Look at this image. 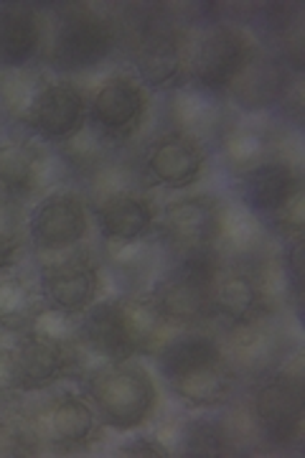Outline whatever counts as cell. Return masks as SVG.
<instances>
[{"label": "cell", "instance_id": "23", "mask_svg": "<svg viewBox=\"0 0 305 458\" xmlns=\"http://www.w3.org/2000/svg\"><path fill=\"white\" fill-rule=\"evenodd\" d=\"M165 385L191 408H222L237 390V372L229 367L226 357H222L216 361L199 364L183 375L171 377L165 379Z\"/></svg>", "mask_w": 305, "mask_h": 458}, {"label": "cell", "instance_id": "16", "mask_svg": "<svg viewBox=\"0 0 305 458\" xmlns=\"http://www.w3.org/2000/svg\"><path fill=\"white\" fill-rule=\"evenodd\" d=\"M165 120L171 131L191 135L204 146H214L226 125L234 120V113L232 102L225 95L201 89L196 84H183L176 92H168Z\"/></svg>", "mask_w": 305, "mask_h": 458}, {"label": "cell", "instance_id": "10", "mask_svg": "<svg viewBox=\"0 0 305 458\" xmlns=\"http://www.w3.org/2000/svg\"><path fill=\"white\" fill-rule=\"evenodd\" d=\"M89 204L77 191H54L29 214V240L38 255H64L89 234Z\"/></svg>", "mask_w": 305, "mask_h": 458}, {"label": "cell", "instance_id": "14", "mask_svg": "<svg viewBox=\"0 0 305 458\" xmlns=\"http://www.w3.org/2000/svg\"><path fill=\"white\" fill-rule=\"evenodd\" d=\"M219 342L237 377L267 375L288 360V334L275 324L273 316L229 327Z\"/></svg>", "mask_w": 305, "mask_h": 458}, {"label": "cell", "instance_id": "26", "mask_svg": "<svg viewBox=\"0 0 305 458\" xmlns=\"http://www.w3.org/2000/svg\"><path fill=\"white\" fill-rule=\"evenodd\" d=\"M156 237L140 242H105L102 265L128 283H140L156 267Z\"/></svg>", "mask_w": 305, "mask_h": 458}, {"label": "cell", "instance_id": "15", "mask_svg": "<svg viewBox=\"0 0 305 458\" xmlns=\"http://www.w3.org/2000/svg\"><path fill=\"white\" fill-rule=\"evenodd\" d=\"M143 171L153 186L189 189L207 171V146L178 131L161 132L145 146Z\"/></svg>", "mask_w": 305, "mask_h": 458}, {"label": "cell", "instance_id": "2", "mask_svg": "<svg viewBox=\"0 0 305 458\" xmlns=\"http://www.w3.org/2000/svg\"><path fill=\"white\" fill-rule=\"evenodd\" d=\"M250 420L273 448H292L303 438V357L295 352L277 369L258 377L250 394Z\"/></svg>", "mask_w": 305, "mask_h": 458}, {"label": "cell", "instance_id": "1", "mask_svg": "<svg viewBox=\"0 0 305 458\" xmlns=\"http://www.w3.org/2000/svg\"><path fill=\"white\" fill-rule=\"evenodd\" d=\"M216 250H199L171 255V262L150 285V301L156 309L181 328H204L214 313V280L222 267Z\"/></svg>", "mask_w": 305, "mask_h": 458}, {"label": "cell", "instance_id": "29", "mask_svg": "<svg viewBox=\"0 0 305 458\" xmlns=\"http://www.w3.org/2000/svg\"><path fill=\"white\" fill-rule=\"evenodd\" d=\"M23 393L21 369H18L13 344H0V397H13Z\"/></svg>", "mask_w": 305, "mask_h": 458}, {"label": "cell", "instance_id": "13", "mask_svg": "<svg viewBox=\"0 0 305 458\" xmlns=\"http://www.w3.org/2000/svg\"><path fill=\"white\" fill-rule=\"evenodd\" d=\"M92 212L105 242H140L158 232L161 212L143 189H110L97 199Z\"/></svg>", "mask_w": 305, "mask_h": 458}, {"label": "cell", "instance_id": "8", "mask_svg": "<svg viewBox=\"0 0 305 458\" xmlns=\"http://www.w3.org/2000/svg\"><path fill=\"white\" fill-rule=\"evenodd\" d=\"M89 99V128L114 148L143 131L148 114V89L138 77L114 72L97 84Z\"/></svg>", "mask_w": 305, "mask_h": 458}, {"label": "cell", "instance_id": "18", "mask_svg": "<svg viewBox=\"0 0 305 458\" xmlns=\"http://www.w3.org/2000/svg\"><path fill=\"white\" fill-rule=\"evenodd\" d=\"M51 158L38 138L11 135L0 140V191L5 197L29 199L41 194L51 181Z\"/></svg>", "mask_w": 305, "mask_h": 458}, {"label": "cell", "instance_id": "21", "mask_svg": "<svg viewBox=\"0 0 305 458\" xmlns=\"http://www.w3.org/2000/svg\"><path fill=\"white\" fill-rule=\"evenodd\" d=\"M41 433L64 448H84L102 433V420L92 400L81 393L56 394L44 410Z\"/></svg>", "mask_w": 305, "mask_h": 458}, {"label": "cell", "instance_id": "22", "mask_svg": "<svg viewBox=\"0 0 305 458\" xmlns=\"http://www.w3.org/2000/svg\"><path fill=\"white\" fill-rule=\"evenodd\" d=\"M44 47L41 16L31 5H0V69H26Z\"/></svg>", "mask_w": 305, "mask_h": 458}, {"label": "cell", "instance_id": "12", "mask_svg": "<svg viewBox=\"0 0 305 458\" xmlns=\"http://www.w3.org/2000/svg\"><path fill=\"white\" fill-rule=\"evenodd\" d=\"M214 146L219 150L226 174L234 179L267 161L285 158L283 156L285 132L280 131L277 123L262 114H247V117H234Z\"/></svg>", "mask_w": 305, "mask_h": 458}, {"label": "cell", "instance_id": "4", "mask_svg": "<svg viewBox=\"0 0 305 458\" xmlns=\"http://www.w3.org/2000/svg\"><path fill=\"white\" fill-rule=\"evenodd\" d=\"M117 47V26L110 16L89 5L66 3L56 13L47 64L62 74L87 72L99 66Z\"/></svg>", "mask_w": 305, "mask_h": 458}, {"label": "cell", "instance_id": "6", "mask_svg": "<svg viewBox=\"0 0 305 458\" xmlns=\"http://www.w3.org/2000/svg\"><path fill=\"white\" fill-rule=\"evenodd\" d=\"M191 36L174 21L161 16L145 18L132 38V64L145 89L176 92L189 84Z\"/></svg>", "mask_w": 305, "mask_h": 458}, {"label": "cell", "instance_id": "31", "mask_svg": "<svg viewBox=\"0 0 305 458\" xmlns=\"http://www.w3.org/2000/svg\"><path fill=\"white\" fill-rule=\"evenodd\" d=\"M21 250H23V247H21V240H18V234L13 232V227H3V225H0V276L16 265Z\"/></svg>", "mask_w": 305, "mask_h": 458}, {"label": "cell", "instance_id": "30", "mask_svg": "<svg viewBox=\"0 0 305 458\" xmlns=\"http://www.w3.org/2000/svg\"><path fill=\"white\" fill-rule=\"evenodd\" d=\"M120 456L130 458H161L171 456V448L165 445L163 438H148V436H135L130 441L120 443Z\"/></svg>", "mask_w": 305, "mask_h": 458}, {"label": "cell", "instance_id": "5", "mask_svg": "<svg viewBox=\"0 0 305 458\" xmlns=\"http://www.w3.org/2000/svg\"><path fill=\"white\" fill-rule=\"evenodd\" d=\"M258 51V41L237 23H209L191 38L189 84L226 98L244 69L252 64Z\"/></svg>", "mask_w": 305, "mask_h": 458}, {"label": "cell", "instance_id": "7", "mask_svg": "<svg viewBox=\"0 0 305 458\" xmlns=\"http://www.w3.org/2000/svg\"><path fill=\"white\" fill-rule=\"evenodd\" d=\"M33 138L62 146L89 123V99L72 80H44L18 120Z\"/></svg>", "mask_w": 305, "mask_h": 458}, {"label": "cell", "instance_id": "17", "mask_svg": "<svg viewBox=\"0 0 305 458\" xmlns=\"http://www.w3.org/2000/svg\"><path fill=\"white\" fill-rule=\"evenodd\" d=\"M232 186L241 207L267 225L290 199L303 191V176L298 164H292L290 158H275L234 176Z\"/></svg>", "mask_w": 305, "mask_h": 458}, {"label": "cell", "instance_id": "24", "mask_svg": "<svg viewBox=\"0 0 305 458\" xmlns=\"http://www.w3.org/2000/svg\"><path fill=\"white\" fill-rule=\"evenodd\" d=\"M47 306L41 283L23 273H3L0 276V331L23 334L29 331L33 318Z\"/></svg>", "mask_w": 305, "mask_h": 458}, {"label": "cell", "instance_id": "27", "mask_svg": "<svg viewBox=\"0 0 305 458\" xmlns=\"http://www.w3.org/2000/svg\"><path fill=\"white\" fill-rule=\"evenodd\" d=\"M283 278L288 285V298L292 301L295 311L301 313L303 309V267H305V242L303 237H290L283 240Z\"/></svg>", "mask_w": 305, "mask_h": 458}, {"label": "cell", "instance_id": "20", "mask_svg": "<svg viewBox=\"0 0 305 458\" xmlns=\"http://www.w3.org/2000/svg\"><path fill=\"white\" fill-rule=\"evenodd\" d=\"M18 369H21V382L23 393H36L56 385L64 377H77V349H69L62 344L44 339L33 331L16 334Z\"/></svg>", "mask_w": 305, "mask_h": 458}, {"label": "cell", "instance_id": "9", "mask_svg": "<svg viewBox=\"0 0 305 458\" xmlns=\"http://www.w3.org/2000/svg\"><path fill=\"white\" fill-rule=\"evenodd\" d=\"M41 291L51 309L81 316L99 301L105 288V265L87 250H72L54 255L41 265Z\"/></svg>", "mask_w": 305, "mask_h": 458}, {"label": "cell", "instance_id": "3", "mask_svg": "<svg viewBox=\"0 0 305 458\" xmlns=\"http://www.w3.org/2000/svg\"><path fill=\"white\" fill-rule=\"evenodd\" d=\"M84 393L97 408L102 426L123 433L145 426L158 408V385L135 360L95 369L84 379Z\"/></svg>", "mask_w": 305, "mask_h": 458}, {"label": "cell", "instance_id": "28", "mask_svg": "<svg viewBox=\"0 0 305 458\" xmlns=\"http://www.w3.org/2000/svg\"><path fill=\"white\" fill-rule=\"evenodd\" d=\"M270 232H277L283 240L290 237H303L305 229V197L303 191H298L295 197L290 199L288 204L275 214L273 219L267 222Z\"/></svg>", "mask_w": 305, "mask_h": 458}, {"label": "cell", "instance_id": "11", "mask_svg": "<svg viewBox=\"0 0 305 458\" xmlns=\"http://www.w3.org/2000/svg\"><path fill=\"white\" fill-rule=\"evenodd\" d=\"M222 227V199L211 194H189L168 201L158 216V245L171 255L216 250Z\"/></svg>", "mask_w": 305, "mask_h": 458}, {"label": "cell", "instance_id": "19", "mask_svg": "<svg viewBox=\"0 0 305 458\" xmlns=\"http://www.w3.org/2000/svg\"><path fill=\"white\" fill-rule=\"evenodd\" d=\"M295 82H301L298 74H292L280 59L262 54L259 49L252 64L244 69V74L229 89L226 99L244 113L262 114L265 110L280 107Z\"/></svg>", "mask_w": 305, "mask_h": 458}, {"label": "cell", "instance_id": "25", "mask_svg": "<svg viewBox=\"0 0 305 458\" xmlns=\"http://www.w3.org/2000/svg\"><path fill=\"white\" fill-rule=\"evenodd\" d=\"M176 448L181 456H232L237 443L222 418H193L178 430Z\"/></svg>", "mask_w": 305, "mask_h": 458}]
</instances>
